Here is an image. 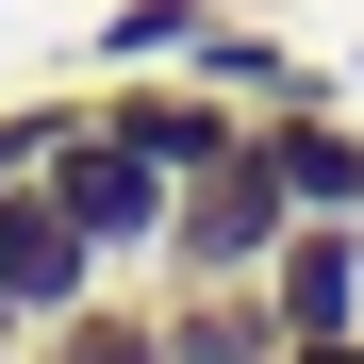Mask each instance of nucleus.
Listing matches in <instances>:
<instances>
[{
    "label": "nucleus",
    "instance_id": "nucleus-14",
    "mask_svg": "<svg viewBox=\"0 0 364 364\" xmlns=\"http://www.w3.org/2000/svg\"><path fill=\"white\" fill-rule=\"evenodd\" d=\"M0 331H17V298H0Z\"/></svg>",
    "mask_w": 364,
    "mask_h": 364
},
{
    "label": "nucleus",
    "instance_id": "nucleus-7",
    "mask_svg": "<svg viewBox=\"0 0 364 364\" xmlns=\"http://www.w3.org/2000/svg\"><path fill=\"white\" fill-rule=\"evenodd\" d=\"M166 364H282L265 282H166Z\"/></svg>",
    "mask_w": 364,
    "mask_h": 364
},
{
    "label": "nucleus",
    "instance_id": "nucleus-5",
    "mask_svg": "<svg viewBox=\"0 0 364 364\" xmlns=\"http://www.w3.org/2000/svg\"><path fill=\"white\" fill-rule=\"evenodd\" d=\"M249 149H265V182H282L298 215H364V116H348V83L265 100V116H249Z\"/></svg>",
    "mask_w": 364,
    "mask_h": 364
},
{
    "label": "nucleus",
    "instance_id": "nucleus-13",
    "mask_svg": "<svg viewBox=\"0 0 364 364\" xmlns=\"http://www.w3.org/2000/svg\"><path fill=\"white\" fill-rule=\"evenodd\" d=\"M0 364H33V331H0Z\"/></svg>",
    "mask_w": 364,
    "mask_h": 364
},
{
    "label": "nucleus",
    "instance_id": "nucleus-10",
    "mask_svg": "<svg viewBox=\"0 0 364 364\" xmlns=\"http://www.w3.org/2000/svg\"><path fill=\"white\" fill-rule=\"evenodd\" d=\"M232 17V0H100V33H83V67H182Z\"/></svg>",
    "mask_w": 364,
    "mask_h": 364
},
{
    "label": "nucleus",
    "instance_id": "nucleus-12",
    "mask_svg": "<svg viewBox=\"0 0 364 364\" xmlns=\"http://www.w3.org/2000/svg\"><path fill=\"white\" fill-rule=\"evenodd\" d=\"M282 364H364V331H315V348H282Z\"/></svg>",
    "mask_w": 364,
    "mask_h": 364
},
{
    "label": "nucleus",
    "instance_id": "nucleus-8",
    "mask_svg": "<svg viewBox=\"0 0 364 364\" xmlns=\"http://www.w3.org/2000/svg\"><path fill=\"white\" fill-rule=\"evenodd\" d=\"M182 67H199V83L232 100V116H265V100H315V83H331L315 50H282V33H249V17H215L199 50H182Z\"/></svg>",
    "mask_w": 364,
    "mask_h": 364
},
{
    "label": "nucleus",
    "instance_id": "nucleus-9",
    "mask_svg": "<svg viewBox=\"0 0 364 364\" xmlns=\"http://www.w3.org/2000/svg\"><path fill=\"white\" fill-rule=\"evenodd\" d=\"M33 364H166V298L100 282V298H67V315L33 331Z\"/></svg>",
    "mask_w": 364,
    "mask_h": 364
},
{
    "label": "nucleus",
    "instance_id": "nucleus-11",
    "mask_svg": "<svg viewBox=\"0 0 364 364\" xmlns=\"http://www.w3.org/2000/svg\"><path fill=\"white\" fill-rule=\"evenodd\" d=\"M100 133V67L83 83H33V100H0V182H33V166H67Z\"/></svg>",
    "mask_w": 364,
    "mask_h": 364
},
{
    "label": "nucleus",
    "instance_id": "nucleus-3",
    "mask_svg": "<svg viewBox=\"0 0 364 364\" xmlns=\"http://www.w3.org/2000/svg\"><path fill=\"white\" fill-rule=\"evenodd\" d=\"M100 133H116V149H149L166 182H199L232 133H249V116H232L199 67H100Z\"/></svg>",
    "mask_w": 364,
    "mask_h": 364
},
{
    "label": "nucleus",
    "instance_id": "nucleus-4",
    "mask_svg": "<svg viewBox=\"0 0 364 364\" xmlns=\"http://www.w3.org/2000/svg\"><path fill=\"white\" fill-rule=\"evenodd\" d=\"M50 182H67V215L100 232V265H116V282H149V265H166V199H182V182H166L149 149H116V133H83V149L50 166Z\"/></svg>",
    "mask_w": 364,
    "mask_h": 364
},
{
    "label": "nucleus",
    "instance_id": "nucleus-2",
    "mask_svg": "<svg viewBox=\"0 0 364 364\" xmlns=\"http://www.w3.org/2000/svg\"><path fill=\"white\" fill-rule=\"evenodd\" d=\"M116 265H100V232L67 215V182H0V298H17V331H50V315H67V298H100Z\"/></svg>",
    "mask_w": 364,
    "mask_h": 364
},
{
    "label": "nucleus",
    "instance_id": "nucleus-1",
    "mask_svg": "<svg viewBox=\"0 0 364 364\" xmlns=\"http://www.w3.org/2000/svg\"><path fill=\"white\" fill-rule=\"evenodd\" d=\"M282 232H298V199L265 182V149L232 133V149L166 199V265H149V282H265V249H282Z\"/></svg>",
    "mask_w": 364,
    "mask_h": 364
},
{
    "label": "nucleus",
    "instance_id": "nucleus-6",
    "mask_svg": "<svg viewBox=\"0 0 364 364\" xmlns=\"http://www.w3.org/2000/svg\"><path fill=\"white\" fill-rule=\"evenodd\" d=\"M265 315H282V348L364 331V215H298L282 232V249H265Z\"/></svg>",
    "mask_w": 364,
    "mask_h": 364
}]
</instances>
